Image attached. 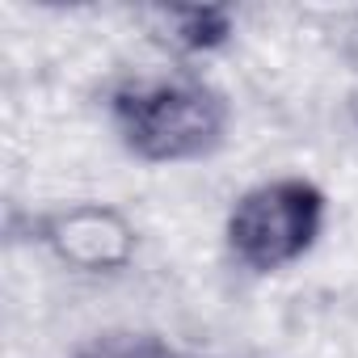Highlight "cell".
Instances as JSON below:
<instances>
[{
  "label": "cell",
  "instance_id": "cell-1",
  "mask_svg": "<svg viewBox=\"0 0 358 358\" xmlns=\"http://www.w3.org/2000/svg\"><path fill=\"white\" fill-rule=\"evenodd\" d=\"M110 118L127 152L148 164L199 160L224 143L228 106L199 76H135L110 97Z\"/></svg>",
  "mask_w": 358,
  "mask_h": 358
},
{
  "label": "cell",
  "instance_id": "cell-2",
  "mask_svg": "<svg viewBox=\"0 0 358 358\" xmlns=\"http://www.w3.org/2000/svg\"><path fill=\"white\" fill-rule=\"evenodd\" d=\"M324 228V194L303 177L262 182L228 215V249L253 274L295 266Z\"/></svg>",
  "mask_w": 358,
  "mask_h": 358
},
{
  "label": "cell",
  "instance_id": "cell-3",
  "mask_svg": "<svg viewBox=\"0 0 358 358\" xmlns=\"http://www.w3.org/2000/svg\"><path fill=\"white\" fill-rule=\"evenodd\" d=\"M47 249L76 266V270H122L135 253V228L110 211V207H97V203H80V207H68V211H55L38 224Z\"/></svg>",
  "mask_w": 358,
  "mask_h": 358
},
{
  "label": "cell",
  "instance_id": "cell-4",
  "mask_svg": "<svg viewBox=\"0 0 358 358\" xmlns=\"http://www.w3.org/2000/svg\"><path fill=\"white\" fill-rule=\"evenodd\" d=\"M156 22L169 30L164 43L182 51H207L228 38V17L220 9H160Z\"/></svg>",
  "mask_w": 358,
  "mask_h": 358
}]
</instances>
